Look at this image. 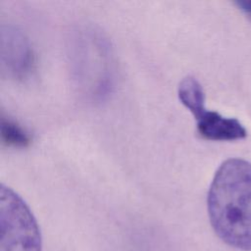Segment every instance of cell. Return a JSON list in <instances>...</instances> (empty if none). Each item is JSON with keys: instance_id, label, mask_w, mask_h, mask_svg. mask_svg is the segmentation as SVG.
<instances>
[{"instance_id": "1", "label": "cell", "mask_w": 251, "mask_h": 251, "mask_svg": "<svg viewBox=\"0 0 251 251\" xmlns=\"http://www.w3.org/2000/svg\"><path fill=\"white\" fill-rule=\"evenodd\" d=\"M207 208L211 226L226 244L251 250V163L231 158L217 170Z\"/></svg>"}, {"instance_id": "2", "label": "cell", "mask_w": 251, "mask_h": 251, "mask_svg": "<svg viewBox=\"0 0 251 251\" xmlns=\"http://www.w3.org/2000/svg\"><path fill=\"white\" fill-rule=\"evenodd\" d=\"M0 251H41L38 224L26 203L12 188L0 189Z\"/></svg>"}, {"instance_id": "3", "label": "cell", "mask_w": 251, "mask_h": 251, "mask_svg": "<svg viewBox=\"0 0 251 251\" xmlns=\"http://www.w3.org/2000/svg\"><path fill=\"white\" fill-rule=\"evenodd\" d=\"M80 44L75 46L76 72L81 75L83 82L89 84V89L94 95H103L110 85L109 62L107 48L101 37L86 33L80 38Z\"/></svg>"}, {"instance_id": "4", "label": "cell", "mask_w": 251, "mask_h": 251, "mask_svg": "<svg viewBox=\"0 0 251 251\" xmlns=\"http://www.w3.org/2000/svg\"><path fill=\"white\" fill-rule=\"evenodd\" d=\"M2 63L17 78L26 76L33 65V55L25 35L15 28L2 30Z\"/></svg>"}, {"instance_id": "5", "label": "cell", "mask_w": 251, "mask_h": 251, "mask_svg": "<svg viewBox=\"0 0 251 251\" xmlns=\"http://www.w3.org/2000/svg\"><path fill=\"white\" fill-rule=\"evenodd\" d=\"M196 119L197 131L201 137L214 141H231L246 137L247 131L234 118H226L216 111L202 109Z\"/></svg>"}, {"instance_id": "6", "label": "cell", "mask_w": 251, "mask_h": 251, "mask_svg": "<svg viewBox=\"0 0 251 251\" xmlns=\"http://www.w3.org/2000/svg\"><path fill=\"white\" fill-rule=\"evenodd\" d=\"M178 98L181 103L193 114L197 115L205 108V95L200 82L193 76L181 79L177 88Z\"/></svg>"}, {"instance_id": "7", "label": "cell", "mask_w": 251, "mask_h": 251, "mask_svg": "<svg viewBox=\"0 0 251 251\" xmlns=\"http://www.w3.org/2000/svg\"><path fill=\"white\" fill-rule=\"evenodd\" d=\"M1 138L6 145L16 147H25L29 142L27 133L15 122L5 117L1 120Z\"/></svg>"}, {"instance_id": "8", "label": "cell", "mask_w": 251, "mask_h": 251, "mask_svg": "<svg viewBox=\"0 0 251 251\" xmlns=\"http://www.w3.org/2000/svg\"><path fill=\"white\" fill-rule=\"evenodd\" d=\"M236 5L239 7V9L244 14H246L251 19V1L250 0L238 1V2H236Z\"/></svg>"}]
</instances>
